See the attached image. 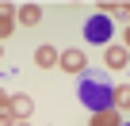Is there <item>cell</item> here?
Returning a JSON list of instances; mask_svg holds the SVG:
<instances>
[{
  "instance_id": "obj_1",
  "label": "cell",
  "mask_w": 130,
  "mask_h": 126,
  "mask_svg": "<svg viewBox=\"0 0 130 126\" xmlns=\"http://www.w3.org/2000/svg\"><path fill=\"white\" fill-rule=\"evenodd\" d=\"M80 103L88 111H111L115 107V88L107 80H96V77H84L80 80Z\"/></svg>"
},
{
  "instance_id": "obj_2",
  "label": "cell",
  "mask_w": 130,
  "mask_h": 126,
  "mask_svg": "<svg viewBox=\"0 0 130 126\" xmlns=\"http://www.w3.org/2000/svg\"><path fill=\"white\" fill-rule=\"evenodd\" d=\"M111 31H115V23H111V15H103V12H96V15L84 23V38H88L92 46H111Z\"/></svg>"
},
{
  "instance_id": "obj_3",
  "label": "cell",
  "mask_w": 130,
  "mask_h": 126,
  "mask_svg": "<svg viewBox=\"0 0 130 126\" xmlns=\"http://www.w3.org/2000/svg\"><path fill=\"white\" fill-rule=\"evenodd\" d=\"M103 65H107V69H126V65H130V50H126V46H115V42L103 46Z\"/></svg>"
},
{
  "instance_id": "obj_4",
  "label": "cell",
  "mask_w": 130,
  "mask_h": 126,
  "mask_svg": "<svg viewBox=\"0 0 130 126\" xmlns=\"http://www.w3.org/2000/svg\"><path fill=\"white\" fill-rule=\"evenodd\" d=\"M57 65H61L65 73H80V69L88 65V57H84V50H73V46H69V50L61 53V61H57Z\"/></svg>"
},
{
  "instance_id": "obj_5",
  "label": "cell",
  "mask_w": 130,
  "mask_h": 126,
  "mask_svg": "<svg viewBox=\"0 0 130 126\" xmlns=\"http://www.w3.org/2000/svg\"><path fill=\"white\" fill-rule=\"evenodd\" d=\"M31 111H35L31 96H12V107H8V115H12L15 122H27V118H31Z\"/></svg>"
},
{
  "instance_id": "obj_6",
  "label": "cell",
  "mask_w": 130,
  "mask_h": 126,
  "mask_svg": "<svg viewBox=\"0 0 130 126\" xmlns=\"http://www.w3.org/2000/svg\"><path fill=\"white\" fill-rule=\"evenodd\" d=\"M57 61H61V50H54V46H38L35 50V65L38 69H54Z\"/></svg>"
},
{
  "instance_id": "obj_7",
  "label": "cell",
  "mask_w": 130,
  "mask_h": 126,
  "mask_svg": "<svg viewBox=\"0 0 130 126\" xmlns=\"http://www.w3.org/2000/svg\"><path fill=\"white\" fill-rule=\"evenodd\" d=\"M15 19H19L23 27H35V23L42 19V8H38V4H19V12H15Z\"/></svg>"
},
{
  "instance_id": "obj_8",
  "label": "cell",
  "mask_w": 130,
  "mask_h": 126,
  "mask_svg": "<svg viewBox=\"0 0 130 126\" xmlns=\"http://www.w3.org/2000/svg\"><path fill=\"white\" fill-rule=\"evenodd\" d=\"M92 126H122V115L111 107V111H92Z\"/></svg>"
},
{
  "instance_id": "obj_9",
  "label": "cell",
  "mask_w": 130,
  "mask_h": 126,
  "mask_svg": "<svg viewBox=\"0 0 130 126\" xmlns=\"http://www.w3.org/2000/svg\"><path fill=\"white\" fill-rule=\"evenodd\" d=\"M12 27H15L12 8H8V4H0V38H8V34H12Z\"/></svg>"
},
{
  "instance_id": "obj_10",
  "label": "cell",
  "mask_w": 130,
  "mask_h": 126,
  "mask_svg": "<svg viewBox=\"0 0 130 126\" xmlns=\"http://www.w3.org/2000/svg\"><path fill=\"white\" fill-rule=\"evenodd\" d=\"M115 111H126L130 115V84H119L115 88Z\"/></svg>"
},
{
  "instance_id": "obj_11",
  "label": "cell",
  "mask_w": 130,
  "mask_h": 126,
  "mask_svg": "<svg viewBox=\"0 0 130 126\" xmlns=\"http://www.w3.org/2000/svg\"><path fill=\"white\" fill-rule=\"evenodd\" d=\"M103 15H115V19L130 23V4H103Z\"/></svg>"
},
{
  "instance_id": "obj_12",
  "label": "cell",
  "mask_w": 130,
  "mask_h": 126,
  "mask_svg": "<svg viewBox=\"0 0 130 126\" xmlns=\"http://www.w3.org/2000/svg\"><path fill=\"white\" fill-rule=\"evenodd\" d=\"M8 107H12V96H8L4 88H0V111H8Z\"/></svg>"
},
{
  "instance_id": "obj_13",
  "label": "cell",
  "mask_w": 130,
  "mask_h": 126,
  "mask_svg": "<svg viewBox=\"0 0 130 126\" xmlns=\"http://www.w3.org/2000/svg\"><path fill=\"white\" fill-rule=\"evenodd\" d=\"M0 126H15V118H12L8 111H0Z\"/></svg>"
},
{
  "instance_id": "obj_14",
  "label": "cell",
  "mask_w": 130,
  "mask_h": 126,
  "mask_svg": "<svg viewBox=\"0 0 130 126\" xmlns=\"http://www.w3.org/2000/svg\"><path fill=\"white\" fill-rule=\"evenodd\" d=\"M122 46H126V50H130V27H126V42H122Z\"/></svg>"
},
{
  "instance_id": "obj_15",
  "label": "cell",
  "mask_w": 130,
  "mask_h": 126,
  "mask_svg": "<svg viewBox=\"0 0 130 126\" xmlns=\"http://www.w3.org/2000/svg\"><path fill=\"white\" fill-rule=\"evenodd\" d=\"M15 126H31V122H15Z\"/></svg>"
},
{
  "instance_id": "obj_16",
  "label": "cell",
  "mask_w": 130,
  "mask_h": 126,
  "mask_svg": "<svg viewBox=\"0 0 130 126\" xmlns=\"http://www.w3.org/2000/svg\"><path fill=\"white\" fill-rule=\"evenodd\" d=\"M122 126H130V122H122Z\"/></svg>"
}]
</instances>
